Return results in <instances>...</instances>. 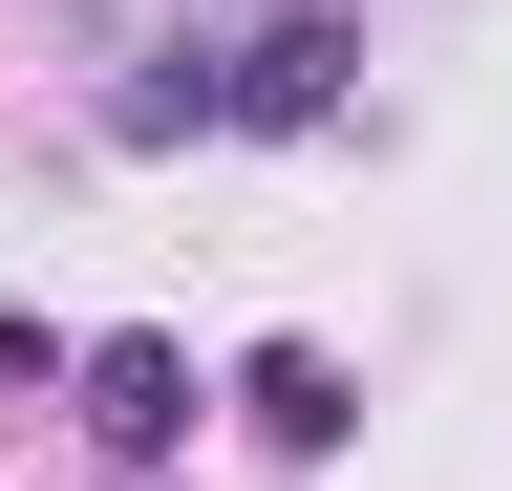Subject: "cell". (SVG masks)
Instances as JSON below:
<instances>
[{"mask_svg": "<svg viewBox=\"0 0 512 491\" xmlns=\"http://www.w3.org/2000/svg\"><path fill=\"white\" fill-rule=\"evenodd\" d=\"M342 86H363V22H342V0H278V22L235 43V129H342Z\"/></svg>", "mask_w": 512, "mask_h": 491, "instance_id": "1", "label": "cell"}, {"mask_svg": "<svg viewBox=\"0 0 512 491\" xmlns=\"http://www.w3.org/2000/svg\"><path fill=\"white\" fill-rule=\"evenodd\" d=\"M0 385H86V342H64V321H0Z\"/></svg>", "mask_w": 512, "mask_h": 491, "instance_id": "4", "label": "cell"}, {"mask_svg": "<svg viewBox=\"0 0 512 491\" xmlns=\"http://www.w3.org/2000/svg\"><path fill=\"white\" fill-rule=\"evenodd\" d=\"M86 449H107V470H171V449H192V342H150V321L86 342Z\"/></svg>", "mask_w": 512, "mask_h": 491, "instance_id": "2", "label": "cell"}, {"mask_svg": "<svg viewBox=\"0 0 512 491\" xmlns=\"http://www.w3.org/2000/svg\"><path fill=\"white\" fill-rule=\"evenodd\" d=\"M235 406H256V449H278V470H320V449L363 427V385H342L320 342H256V363H235Z\"/></svg>", "mask_w": 512, "mask_h": 491, "instance_id": "3", "label": "cell"}]
</instances>
